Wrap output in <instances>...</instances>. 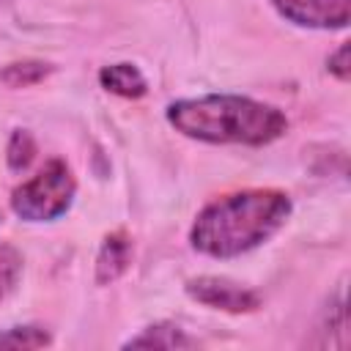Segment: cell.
Instances as JSON below:
<instances>
[{"mask_svg": "<svg viewBox=\"0 0 351 351\" xmlns=\"http://www.w3.org/2000/svg\"><path fill=\"white\" fill-rule=\"evenodd\" d=\"M291 197L280 189H241L211 200L189 228L200 255L228 261L266 244L291 217Z\"/></svg>", "mask_w": 351, "mask_h": 351, "instance_id": "6da1fadb", "label": "cell"}, {"mask_svg": "<svg viewBox=\"0 0 351 351\" xmlns=\"http://www.w3.org/2000/svg\"><path fill=\"white\" fill-rule=\"evenodd\" d=\"M167 123L197 143L208 145H269L288 132V118L280 107L239 96L206 93L170 101Z\"/></svg>", "mask_w": 351, "mask_h": 351, "instance_id": "7a4b0ae2", "label": "cell"}, {"mask_svg": "<svg viewBox=\"0 0 351 351\" xmlns=\"http://www.w3.org/2000/svg\"><path fill=\"white\" fill-rule=\"evenodd\" d=\"M77 195V181L63 159H49L33 178L22 181L11 192V211L25 222L60 219Z\"/></svg>", "mask_w": 351, "mask_h": 351, "instance_id": "3957f363", "label": "cell"}, {"mask_svg": "<svg viewBox=\"0 0 351 351\" xmlns=\"http://www.w3.org/2000/svg\"><path fill=\"white\" fill-rule=\"evenodd\" d=\"M186 293L197 302L206 304L211 310H222V313H255L261 307V296L241 285L233 282L228 277H217V274H203V277H192L186 282Z\"/></svg>", "mask_w": 351, "mask_h": 351, "instance_id": "277c9868", "label": "cell"}, {"mask_svg": "<svg viewBox=\"0 0 351 351\" xmlns=\"http://www.w3.org/2000/svg\"><path fill=\"white\" fill-rule=\"evenodd\" d=\"M277 14L307 30H343L351 19V0H269Z\"/></svg>", "mask_w": 351, "mask_h": 351, "instance_id": "5b68a950", "label": "cell"}, {"mask_svg": "<svg viewBox=\"0 0 351 351\" xmlns=\"http://www.w3.org/2000/svg\"><path fill=\"white\" fill-rule=\"evenodd\" d=\"M132 263V239L123 230L107 233L99 255H96V282L99 285H110L115 282Z\"/></svg>", "mask_w": 351, "mask_h": 351, "instance_id": "8992f818", "label": "cell"}, {"mask_svg": "<svg viewBox=\"0 0 351 351\" xmlns=\"http://www.w3.org/2000/svg\"><path fill=\"white\" fill-rule=\"evenodd\" d=\"M195 346H197V340L189 337L178 324H170V321H156L123 343V348H167V351L195 348Z\"/></svg>", "mask_w": 351, "mask_h": 351, "instance_id": "52a82bcc", "label": "cell"}, {"mask_svg": "<svg viewBox=\"0 0 351 351\" xmlns=\"http://www.w3.org/2000/svg\"><path fill=\"white\" fill-rule=\"evenodd\" d=\"M99 85L121 99H140L148 93V82L134 63H110L99 71Z\"/></svg>", "mask_w": 351, "mask_h": 351, "instance_id": "ba28073f", "label": "cell"}, {"mask_svg": "<svg viewBox=\"0 0 351 351\" xmlns=\"http://www.w3.org/2000/svg\"><path fill=\"white\" fill-rule=\"evenodd\" d=\"M52 66L44 60H14L0 71V80L8 88H30L38 85L44 77H49Z\"/></svg>", "mask_w": 351, "mask_h": 351, "instance_id": "9c48e42d", "label": "cell"}, {"mask_svg": "<svg viewBox=\"0 0 351 351\" xmlns=\"http://www.w3.org/2000/svg\"><path fill=\"white\" fill-rule=\"evenodd\" d=\"M52 337L41 326H8L0 329V348H44Z\"/></svg>", "mask_w": 351, "mask_h": 351, "instance_id": "30bf717a", "label": "cell"}, {"mask_svg": "<svg viewBox=\"0 0 351 351\" xmlns=\"http://www.w3.org/2000/svg\"><path fill=\"white\" fill-rule=\"evenodd\" d=\"M36 156V140L27 129H16L8 140V148H5V159H8V167L14 173H22L27 170V165L33 162Z\"/></svg>", "mask_w": 351, "mask_h": 351, "instance_id": "8fae6325", "label": "cell"}, {"mask_svg": "<svg viewBox=\"0 0 351 351\" xmlns=\"http://www.w3.org/2000/svg\"><path fill=\"white\" fill-rule=\"evenodd\" d=\"M326 69H329V74H332V77H337L340 82H346V80H348V44H340V47L329 55Z\"/></svg>", "mask_w": 351, "mask_h": 351, "instance_id": "7c38bea8", "label": "cell"}]
</instances>
